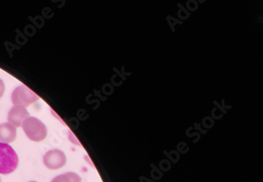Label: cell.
<instances>
[{
    "label": "cell",
    "mask_w": 263,
    "mask_h": 182,
    "mask_svg": "<svg viewBox=\"0 0 263 182\" xmlns=\"http://www.w3.org/2000/svg\"><path fill=\"white\" fill-rule=\"evenodd\" d=\"M17 136V130L10 123H3L0 125V143H12Z\"/></svg>",
    "instance_id": "obj_6"
},
{
    "label": "cell",
    "mask_w": 263,
    "mask_h": 182,
    "mask_svg": "<svg viewBox=\"0 0 263 182\" xmlns=\"http://www.w3.org/2000/svg\"><path fill=\"white\" fill-rule=\"evenodd\" d=\"M29 182H36V181H29Z\"/></svg>",
    "instance_id": "obj_10"
},
{
    "label": "cell",
    "mask_w": 263,
    "mask_h": 182,
    "mask_svg": "<svg viewBox=\"0 0 263 182\" xmlns=\"http://www.w3.org/2000/svg\"><path fill=\"white\" fill-rule=\"evenodd\" d=\"M4 91H5V85L4 82L0 79V98L2 97L4 95Z\"/></svg>",
    "instance_id": "obj_8"
},
{
    "label": "cell",
    "mask_w": 263,
    "mask_h": 182,
    "mask_svg": "<svg viewBox=\"0 0 263 182\" xmlns=\"http://www.w3.org/2000/svg\"><path fill=\"white\" fill-rule=\"evenodd\" d=\"M51 182H82V178L76 173L68 172L57 176Z\"/></svg>",
    "instance_id": "obj_7"
},
{
    "label": "cell",
    "mask_w": 263,
    "mask_h": 182,
    "mask_svg": "<svg viewBox=\"0 0 263 182\" xmlns=\"http://www.w3.org/2000/svg\"><path fill=\"white\" fill-rule=\"evenodd\" d=\"M30 117L27 109L24 107L20 106H14L8 113L9 123L14 126V127H20L23 125V122Z\"/></svg>",
    "instance_id": "obj_5"
},
{
    "label": "cell",
    "mask_w": 263,
    "mask_h": 182,
    "mask_svg": "<svg viewBox=\"0 0 263 182\" xmlns=\"http://www.w3.org/2000/svg\"><path fill=\"white\" fill-rule=\"evenodd\" d=\"M18 165V156L14 148L7 144L0 143V174H11Z\"/></svg>",
    "instance_id": "obj_1"
},
{
    "label": "cell",
    "mask_w": 263,
    "mask_h": 182,
    "mask_svg": "<svg viewBox=\"0 0 263 182\" xmlns=\"http://www.w3.org/2000/svg\"><path fill=\"white\" fill-rule=\"evenodd\" d=\"M22 126L27 137L32 141L41 142L46 138L48 133L46 126L36 117H28Z\"/></svg>",
    "instance_id": "obj_2"
},
{
    "label": "cell",
    "mask_w": 263,
    "mask_h": 182,
    "mask_svg": "<svg viewBox=\"0 0 263 182\" xmlns=\"http://www.w3.org/2000/svg\"><path fill=\"white\" fill-rule=\"evenodd\" d=\"M44 164L50 170H58L62 168L67 163V157L64 152L59 149L48 151L44 155Z\"/></svg>",
    "instance_id": "obj_4"
},
{
    "label": "cell",
    "mask_w": 263,
    "mask_h": 182,
    "mask_svg": "<svg viewBox=\"0 0 263 182\" xmlns=\"http://www.w3.org/2000/svg\"><path fill=\"white\" fill-rule=\"evenodd\" d=\"M0 182H2V180H0Z\"/></svg>",
    "instance_id": "obj_9"
},
{
    "label": "cell",
    "mask_w": 263,
    "mask_h": 182,
    "mask_svg": "<svg viewBox=\"0 0 263 182\" xmlns=\"http://www.w3.org/2000/svg\"><path fill=\"white\" fill-rule=\"evenodd\" d=\"M38 99L39 96L25 85H20L16 88L11 95V100L14 106H20L24 108L36 102Z\"/></svg>",
    "instance_id": "obj_3"
}]
</instances>
